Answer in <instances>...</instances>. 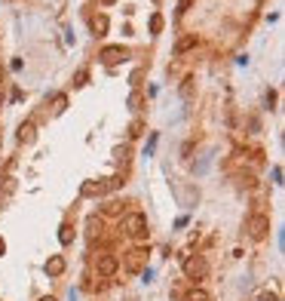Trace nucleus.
<instances>
[{
    "mask_svg": "<svg viewBox=\"0 0 285 301\" xmlns=\"http://www.w3.org/2000/svg\"><path fill=\"white\" fill-rule=\"evenodd\" d=\"M123 231L135 240H144L147 237V215H141V212H129L126 218H123Z\"/></svg>",
    "mask_w": 285,
    "mask_h": 301,
    "instance_id": "obj_1",
    "label": "nucleus"
},
{
    "mask_svg": "<svg viewBox=\"0 0 285 301\" xmlns=\"http://www.w3.org/2000/svg\"><path fill=\"white\" fill-rule=\"evenodd\" d=\"M245 231L252 240H264L267 234H270V215H264V212H255V215H248V224Z\"/></svg>",
    "mask_w": 285,
    "mask_h": 301,
    "instance_id": "obj_2",
    "label": "nucleus"
},
{
    "mask_svg": "<svg viewBox=\"0 0 285 301\" xmlns=\"http://www.w3.org/2000/svg\"><path fill=\"white\" fill-rule=\"evenodd\" d=\"M117 268H120L117 255H98V258H95V271H98V277H114Z\"/></svg>",
    "mask_w": 285,
    "mask_h": 301,
    "instance_id": "obj_3",
    "label": "nucleus"
},
{
    "mask_svg": "<svg viewBox=\"0 0 285 301\" xmlns=\"http://www.w3.org/2000/svg\"><path fill=\"white\" fill-rule=\"evenodd\" d=\"M206 271H209V268H206L203 258H187V261H184V274H187L190 280H203Z\"/></svg>",
    "mask_w": 285,
    "mask_h": 301,
    "instance_id": "obj_4",
    "label": "nucleus"
},
{
    "mask_svg": "<svg viewBox=\"0 0 285 301\" xmlns=\"http://www.w3.org/2000/svg\"><path fill=\"white\" fill-rule=\"evenodd\" d=\"M101 59L108 62V65L123 62V59H129V49H126V46H104V49H101Z\"/></svg>",
    "mask_w": 285,
    "mask_h": 301,
    "instance_id": "obj_5",
    "label": "nucleus"
},
{
    "mask_svg": "<svg viewBox=\"0 0 285 301\" xmlns=\"http://www.w3.org/2000/svg\"><path fill=\"white\" fill-rule=\"evenodd\" d=\"M144 258H147V252H144V249H132V252H129V258H126V271L138 274V271H141V264H144Z\"/></svg>",
    "mask_w": 285,
    "mask_h": 301,
    "instance_id": "obj_6",
    "label": "nucleus"
},
{
    "mask_svg": "<svg viewBox=\"0 0 285 301\" xmlns=\"http://www.w3.org/2000/svg\"><path fill=\"white\" fill-rule=\"evenodd\" d=\"M197 43H200V40H197V34H187V37H181V40L175 43V52H178V56H184V52H190Z\"/></svg>",
    "mask_w": 285,
    "mask_h": 301,
    "instance_id": "obj_7",
    "label": "nucleus"
},
{
    "mask_svg": "<svg viewBox=\"0 0 285 301\" xmlns=\"http://www.w3.org/2000/svg\"><path fill=\"white\" fill-rule=\"evenodd\" d=\"M34 138H37V126H34V123H22V126H19V141L31 145Z\"/></svg>",
    "mask_w": 285,
    "mask_h": 301,
    "instance_id": "obj_8",
    "label": "nucleus"
},
{
    "mask_svg": "<svg viewBox=\"0 0 285 301\" xmlns=\"http://www.w3.org/2000/svg\"><path fill=\"white\" fill-rule=\"evenodd\" d=\"M62 271H65V258H62V255H56V258H49V261H46V274L59 277Z\"/></svg>",
    "mask_w": 285,
    "mask_h": 301,
    "instance_id": "obj_9",
    "label": "nucleus"
},
{
    "mask_svg": "<svg viewBox=\"0 0 285 301\" xmlns=\"http://www.w3.org/2000/svg\"><path fill=\"white\" fill-rule=\"evenodd\" d=\"M92 31H95V37H101V34L108 31V15H95V19H92Z\"/></svg>",
    "mask_w": 285,
    "mask_h": 301,
    "instance_id": "obj_10",
    "label": "nucleus"
},
{
    "mask_svg": "<svg viewBox=\"0 0 285 301\" xmlns=\"http://www.w3.org/2000/svg\"><path fill=\"white\" fill-rule=\"evenodd\" d=\"M184 301H212V298H209V292H206V289H190Z\"/></svg>",
    "mask_w": 285,
    "mask_h": 301,
    "instance_id": "obj_11",
    "label": "nucleus"
},
{
    "mask_svg": "<svg viewBox=\"0 0 285 301\" xmlns=\"http://www.w3.org/2000/svg\"><path fill=\"white\" fill-rule=\"evenodd\" d=\"M181 96H184V99H187V101H190V99H193V77H187V80H184V83H181Z\"/></svg>",
    "mask_w": 285,
    "mask_h": 301,
    "instance_id": "obj_12",
    "label": "nucleus"
},
{
    "mask_svg": "<svg viewBox=\"0 0 285 301\" xmlns=\"http://www.w3.org/2000/svg\"><path fill=\"white\" fill-rule=\"evenodd\" d=\"M141 104H144V99H141V93H132V96H129V108H132V111H138Z\"/></svg>",
    "mask_w": 285,
    "mask_h": 301,
    "instance_id": "obj_13",
    "label": "nucleus"
},
{
    "mask_svg": "<svg viewBox=\"0 0 285 301\" xmlns=\"http://www.w3.org/2000/svg\"><path fill=\"white\" fill-rule=\"evenodd\" d=\"M150 31H153V34L163 31V15H153V19H150Z\"/></svg>",
    "mask_w": 285,
    "mask_h": 301,
    "instance_id": "obj_14",
    "label": "nucleus"
},
{
    "mask_svg": "<svg viewBox=\"0 0 285 301\" xmlns=\"http://www.w3.org/2000/svg\"><path fill=\"white\" fill-rule=\"evenodd\" d=\"M141 129H144V123H138V120H135L132 126H129V138H138V135H141Z\"/></svg>",
    "mask_w": 285,
    "mask_h": 301,
    "instance_id": "obj_15",
    "label": "nucleus"
},
{
    "mask_svg": "<svg viewBox=\"0 0 285 301\" xmlns=\"http://www.w3.org/2000/svg\"><path fill=\"white\" fill-rule=\"evenodd\" d=\"M258 301H279V295H276V292H261Z\"/></svg>",
    "mask_w": 285,
    "mask_h": 301,
    "instance_id": "obj_16",
    "label": "nucleus"
},
{
    "mask_svg": "<svg viewBox=\"0 0 285 301\" xmlns=\"http://www.w3.org/2000/svg\"><path fill=\"white\" fill-rule=\"evenodd\" d=\"M59 237H62V243H71V224L62 227V234H59Z\"/></svg>",
    "mask_w": 285,
    "mask_h": 301,
    "instance_id": "obj_17",
    "label": "nucleus"
},
{
    "mask_svg": "<svg viewBox=\"0 0 285 301\" xmlns=\"http://www.w3.org/2000/svg\"><path fill=\"white\" fill-rule=\"evenodd\" d=\"M62 111H65V96L56 99V114H62Z\"/></svg>",
    "mask_w": 285,
    "mask_h": 301,
    "instance_id": "obj_18",
    "label": "nucleus"
},
{
    "mask_svg": "<svg viewBox=\"0 0 285 301\" xmlns=\"http://www.w3.org/2000/svg\"><path fill=\"white\" fill-rule=\"evenodd\" d=\"M0 255H3V240H0Z\"/></svg>",
    "mask_w": 285,
    "mask_h": 301,
    "instance_id": "obj_19",
    "label": "nucleus"
},
{
    "mask_svg": "<svg viewBox=\"0 0 285 301\" xmlns=\"http://www.w3.org/2000/svg\"><path fill=\"white\" fill-rule=\"evenodd\" d=\"M43 301H56V298H43Z\"/></svg>",
    "mask_w": 285,
    "mask_h": 301,
    "instance_id": "obj_20",
    "label": "nucleus"
}]
</instances>
